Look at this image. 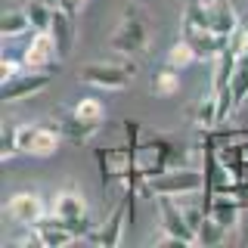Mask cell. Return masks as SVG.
I'll return each instance as SVG.
<instances>
[{"label":"cell","instance_id":"9","mask_svg":"<svg viewBox=\"0 0 248 248\" xmlns=\"http://www.w3.org/2000/svg\"><path fill=\"white\" fill-rule=\"evenodd\" d=\"M6 214H10L19 227H37L46 217V208H44V202L34 189H22V192H16V196H10Z\"/></svg>","mask_w":248,"mask_h":248},{"label":"cell","instance_id":"19","mask_svg":"<svg viewBox=\"0 0 248 248\" xmlns=\"http://www.w3.org/2000/svg\"><path fill=\"white\" fill-rule=\"evenodd\" d=\"M72 108H75V115H78L81 121L93 124V127H103V121H106V106H103V99H99V96H84V99H78Z\"/></svg>","mask_w":248,"mask_h":248},{"label":"cell","instance_id":"27","mask_svg":"<svg viewBox=\"0 0 248 248\" xmlns=\"http://www.w3.org/2000/svg\"><path fill=\"white\" fill-rule=\"evenodd\" d=\"M41 3H46V6H53V10H59V3H62V0H41Z\"/></svg>","mask_w":248,"mask_h":248},{"label":"cell","instance_id":"2","mask_svg":"<svg viewBox=\"0 0 248 248\" xmlns=\"http://www.w3.org/2000/svg\"><path fill=\"white\" fill-rule=\"evenodd\" d=\"M199 189H205V174L196 170L192 165L170 168V170H165V174L140 183V192H146V196H170V199L196 196Z\"/></svg>","mask_w":248,"mask_h":248},{"label":"cell","instance_id":"20","mask_svg":"<svg viewBox=\"0 0 248 248\" xmlns=\"http://www.w3.org/2000/svg\"><path fill=\"white\" fill-rule=\"evenodd\" d=\"M230 90L236 96V106H245V99H248V50L236 59V68H232V78H230Z\"/></svg>","mask_w":248,"mask_h":248},{"label":"cell","instance_id":"25","mask_svg":"<svg viewBox=\"0 0 248 248\" xmlns=\"http://www.w3.org/2000/svg\"><path fill=\"white\" fill-rule=\"evenodd\" d=\"M3 248H44L41 236H37V227H19L13 239H6Z\"/></svg>","mask_w":248,"mask_h":248},{"label":"cell","instance_id":"6","mask_svg":"<svg viewBox=\"0 0 248 248\" xmlns=\"http://www.w3.org/2000/svg\"><path fill=\"white\" fill-rule=\"evenodd\" d=\"M59 50L56 41H53L50 31H34L31 41L25 46V59H22V68H31V72H56L59 68Z\"/></svg>","mask_w":248,"mask_h":248},{"label":"cell","instance_id":"29","mask_svg":"<svg viewBox=\"0 0 248 248\" xmlns=\"http://www.w3.org/2000/svg\"><path fill=\"white\" fill-rule=\"evenodd\" d=\"M245 106H248V99H245Z\"/></svg>","mask_w":248,"mask_h":248},{"label":"cell","instance_id":"28","mask_svg":"<svg viewBox=\"0 0 248 248\" xmlns=\"http://www.w3.org/2000/svg\"><path fill=\"white\" fill-rule=\"evenodd\" d=\"M242 28H245V44H248V25H242Z\"/></svg>","mask_w":248,"mask_h":248},{"label":"cell","instance_id":"13","mask_svg":"<svg viewBox=\"0 0 248 248\" xmlns=\"http://www.w3.org/2000/svg\"><path fill=\"white\" fill-rule=\"evenodd\" d=\"M50 214L62 217V220H72V217H87V199L78 186H65L53 196V208Z\"/></svg>","mask_w":248,"mask_h":248},{"label":"cell","instance_id":"16","mask_svg":"<svg viewBox=\"0 0 248 248\" xmlns=\"http://www.w3.org/2000/svg\"><path fill=\"white\" fill-rule=\"evenodd\" d=\"M37 236H41V245L44 248H59V245H68L75 242V232L65 227V223L59 220V217H44L41 223H37Z\"/></svg>","mask_w":248,"mask_h":248},{"label":"cell","instance_id":"24","mask_svg":"<svg viewBox=\"0 0 248 248\" xmlns=\"http://www.w3.org/2000/svg\"><path fill=\"white\" fill-rule=\"evenodd\" d=\"M0 161H13L16 155H22L19 149V127H13L10 121H3V130H0Z\"/></svg>","mask_w":248,"mask_h":248},{"label":"cell","instance_id":"26","mask_svg":"<svg viewBox=\"0 0 248 248\" xmlns=\"http://www.w3.org/2000/svg\"><path fill=\"white\" fill-rule=\"evenodd\" d=\"M84 6H87V0H62L59 10H65L68 16H78V13H84Z\"/></svg>","mask_w":248,"mask_h":248},{"label":"cell","instance_id":"4","mask_svg":"<svg viewBox=\"0 0 248 248\" xmlns=\"http://www.w3.org/2000/svg\"><path fill=\"white\" fill-rule=\"evenodd\" d=\"M62 134L56 127H46V124H22L19 127V149L22 155H31V158H50V155L59 152Z\"/></svg>","mask_w":248,"mask_h":248},{"label":"cell","instance_id":"7","mask_svg":"<svg viewBox=\"0 0 248 248\" xmlns=\"http://www.w3.org/2000/svg\"><path fill=\"white\" fill-rule=\"evenodd\" d=\"M46 87H50V75L22 68L10 81H0V99H3V103H19V99H31V96H37V93H44Z\"/></svg>","mask_w":248,"mask_h":248},{"label":"cell","instance_id":"3","mask_svg":"<svg viewBox=\"0 0 248 248\" xmlns=\"http://www.w3.org/2000/svg\"><path fill=\"white\" fill-rule=\"evenodd\" d=\"M134 72H137V65L130 62V56L121 59V53H118V59L81 65L78 68V81L90 84V87H99V90H124L134 84Z\"/></svg>","mask_w":248,"mask_h":248},{"label":"cell","instance_id":"18","mask_svg":"<svg viewBox=\"0 0 248 248\" xmlns=\"http://www.w3.org/2000/svg\"><path fill=\"white\" fill-rule=\"evenodd\" d=\"M199 56H196V50H192V44L186 41V37L180 34V41H174L168 46V53H165V65L170 68H177V72H183L186 65H192Z\"/></svg>","mask_w":248,"mask_h":248},{"label":"cell","instance_id":"8","mask_svg":"<svg viewBox=\"0 0 248 248\" xmlns=\"http://www.w3.org/2000/svg\"><path fill=\"white\" fill-rule=\"evenodd\" d=\"M50 124L62 134V140H68V143H75V146H87L90 140L99 134V127H93V124L81 121V118L75 115V108H68V106H59L56 112H53Z\"/></svg>","mask_w":248,"mask_h":248},{"label":"cell","instance_id":"1","mask_svg":"<svg viewBox=\"0 0 248 248\" xmlns=\"http://www.w3.org/2000/svg\"><path fill=\"white\" fill-rule=\"evenodd\" d=\"M149 46H152V16L143 3L130 0L124 6L112 37H108V50L130 56V59H143L149 56Z\"/></svg>","mask_w":248,"mask_h":248},{"label":"cell","instance_id":"21","mask_svg":"<svg viewBox=\"0 0 248 248\" xmlns=\"http://www.w3.org/2000/svg\"><path fill=\"white\" fill-rule=\"evenodd\" d=\"M177 90H180V75H177V68L161 65L158 72L152 75V93L155 96H174Z\"/></svg>","mask_w":248,"mask_h":248},{"label":"cell","instance_id":"17","mask_svg":"<svg viewBox=\"0 0 248 248\" xmlns=\"http://www.w3.org/2000/svg\"><path fill=\"white\" fill-rule=\"evenodd\" d=\"M230 239H236L230 230H223L217 220H211V217H202L199 220V227H196V245H205V248H211V245H223V242H230Z\"/></svg>","mask_w":248,"mask_h":248},{"label":"cell","instance_id":"11","mask_svg":"<svg viewBox=\"0 0 248 248\" xmlns=\"http://www.w3.org/2000/svg\"><path fill=\"white\" fill-rule=\"evenodd\" d=\"M183 37L192 44V50H196V56L205 62V59H217L223 50H227V44H230V37H223V34H214L211 28H196V25H183Z\"/></svg>","mask_w":248,"mask_h":248},{"label":"cell","instance_id":"12","mask_svg":"<svg viewBox=\"0 0 248 248\" xmlns=\"http://www.w3.org/2000/svg\"><path fill=\"white\" fill-rule=\"evenodd\" d=\"M205 16H208V28H211L214 34H223V37H230L232 31L242 25V16L236 13V6H232L230 0H208Z\"/></svg>","mask_w":248,"mask_h":248},{"label":"cell","instance_id":"15","mask_svg":"<svg viewBox=\"0 0 248 248\" xmlns=\"http://www.w3.org/2000/svg\"><path fill=\"white\" fill-rule=\"evenodd\" d=\"M75 16H68L65 10H56L53 13V22H50V34L56 41V50H59V59H65L68 53L75 50Z\"/></svg>","mask_w":248,"mask_h":248},{"label":"cell","instance_id":"14","mask_svg":"<svg viewBox=\"0 0 248 248\" xmlns=\"http://www.w3.org/2000/svg\"><path fill=\"white\" fill-rule=\"evenodd\" d=\"M186 118H189V124L199 130V134H208V130H214L217 124H220V118H217V96H214V93L202 96L196 106H189Z\"/></svg>","mask_w":248,"mask_h":248},{"label":"cell","instance_id":"23","mask_svg":"<svg viewBox=\"0 0 248 248\" xmlns=\"http://www.w3.org/2000/svg\"><path fill=\"white\" fill-rule=\"evenodd\" d=\"M25 13H28L31 28H34V31H50V22H53V13H56V10L46 6V3H41V0H28Z\"/></svg>","mask_w":248,"mask_h":248},{"label":"cell","instance_id":"22","mask_svg":"<svg viewBox=\"0 0 248 248\" xmlns=\"http://www.w3.org/2000/svg\"><path fill=\"white\" fill-rule=\"evenodd\" d=\"M31 28V19L25 10H6L3 19H0V34L3 37H19Z\"/></svg>","mask_w":248,"mask_h":248},{"label":"cell","instance_id":"10","mask_svg":"<svg viewBox=\"0 0 248 248\" xmlns=\"http://www.w3.org/2000/svg\"><path fill=\"white\" fill-rule=\"evenodd\" d=\"M124 217H127V199L121 196V202L108 211L103 227H93V232L87 236V242L103 245V248H115L121 245V232H124Z\"/></svg>","mask_w":248,"mask_h":248},{"label":"cell","instance_id":"5","mask_svg":"<svg viewBox=\"0 0 248 248\" xmlns=\"http://www.w3.org/2000/svg\"><path fill=\"white\" fill-rule=\"evenodd\" d=\"M155 205H158V230H165L177 245H196V230L189 217L170 202V196H155Z\"/></svg>","mask_w":248,"mask_h":248}]
</instances>
